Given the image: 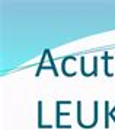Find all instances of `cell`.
Instances as JSON below:
<instances>
[{
  "label": "cell",
  "instance_id": "obj_3",
  "mask_svg": "<svg viewBox=\"0 0 115 130\" xmlns=\"http://www.w3.org/2000/svg\"><path fill=\"white\" fill-rule=\"evenodd\" d=\"M109 120H112V121L115 123V105H114V108L109 111Z\"/></svg>",
  "mask_w": 115,
  "mask_h": 130
},
{
  "label": "cell",
  "instance_id": "obj_2",
  "mask_svg": "<svg viewBox=\"0 0 115 130\" xmlns=\"http://www.w3.org/2000/svg\"><path fill=\"white\" fill-rule=\"evenodd\" d=\"M109 102L105 101V127L108 129L109 127Z\"/></svg>",
  "mask_w": 115,
  "mask_h": 130
},
{
  "label": "cell",
  "instance_id": "obj_1",
  "mask_svg": "<svg viewBox=\"0 0 115 130\" xmlns=\"http://www.w3.org/2000/svg\"><path fill=\"white\" fill-rule=\"evenodd\" d=\"M38 127L40 129H51V124H42V102L38 101Z\"/></svg>",
  "mask_w": 115,
  "mask_h": 130
}]
</instances>
